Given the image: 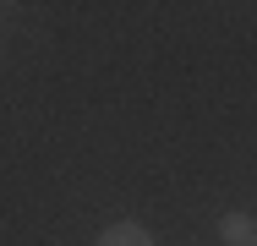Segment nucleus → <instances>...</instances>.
<instances>
[{
  "mask_svg": "<svg viewBox=\"0 0 257 246\" xmlns=\"http://www.w3.org/2000/svg\"><path fill=\"white\" fill-rule=\"evenodd\" d=\"M219 235H224L230 246H252V241H257L252 213H224V219H219Z\"/></svg>",
  "mask_w": 257,
  "mask_h": 246,
  "instance_id": "1",
  "label": "nucleus"
},
{
  "mask_svg": "<svg viewBox=\"0 0 257 246\" xmlns=\"http://www.w3.org/2000/svg\"><path fill=\"white\" fill-rule=\"evenodd\" d=\"M252 246H257V241H252Z\"/></svg>",
  "mask_w": 257,
  "mask_h": 246,
  "instance_id": "3",
  "label": "nucleus"
},
{
  "mask_svg": "<svg viewBox=\"0 0 257 246\" xmlns=\"http://www.w3.org/2000/svg\"><path fill=\"white\" fill-rule=\"evenodd\" d=\"M99 246H154V235H148L143 224H132V219H126V224H109V230L99 235Z\"/></svg>",
  "mask_w": 257,
  "mask_h": 246,
  "instance_id": "2",
  "label": "nucleus"
}]
</instances>
